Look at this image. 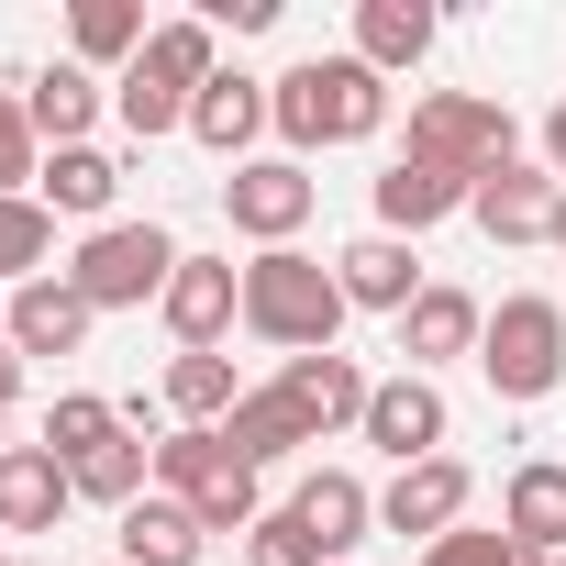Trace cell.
I'll use <instances>...</instances> for the list:
<instances>
[{
    "label": "cell",
    "mask_w": 566,
    "mask_h": 566,
    "mask_svg": "<svg viewBox=\"0 0 566 566\" xmlns=\"http://www.w3.org/2000/svg\"><path fill=\"white\" fill-rule=\"evenodd\" d=\"M266 123L290 156H323V145H367L389 123V78L367 56H301V67H277L266 78Z\"/></svg>",
    "instance_id": "obj_1"
},
{
    "label": "cell",
    "mask_w": 566,
    "mask_h": 566,
    "mask_svg": "<svg viewBox=\"0 0 566 566\" xmlns=\"http://www.w3.org/2000/svg\"><path fill=\"white\" fill-rule=\"evenodd\" d=\"M244 334L277 345V356H334V334H345V277H334L323 255H301V244H266V255L244 266Z\"/></svg>",
    "instance_id": "obj_2"
},
{
    "label": "cell",
    "mask_w": 566,
    "mask_h": 566,
    "mask_svg": "<svg viewBox=\"0 0 566 566\" xmlns=\"http://www.w3.org/2000/svg\"><path fill=\"white\" fill-rule=\"evenodd\" d=\"M156 478H167V500L200 511V533H255V522H266V511H255V467L233 455L222 422H178V433L156 444Z\"/></svg>",
    "instance_id": "obj_3"
},
{
    "label": "cell",
    "mask_w": 566,
    "mask_h": 566,
    "mask_svg": "<svg viewBox=\"0 0 566 566\" xmlns=\"http://www.w3.org/2000/svg\"><path fill=\"white\" fill-rule=\"evenodd\" d=\"M411 156L478 189V178H500V167L522 156V134H511V112L478 101V90H422V101H411Z\"/></svg>",
    "instance_id": "obj_4"
},
{
    "label": "cell",
    "mask_w": 566,
    "mask_h": 566,
    "mask_svg": "<svg viewBox=\"0 0 566 566\" xmlns=\"http://www.w3.org/2000/svg\"><path fill=\"white\" fill-rule=\"evenodd\" d=\"M178 255H189V244H178L167 222H101V233L78 244L67 277H78V301H90V312H145V301H167Z\"/></svg>",
    "instance_id": "obj_5"
},
{
    "label": "cell",
    "mask_w": 566,
    "mask_h": 566,
    "mask_svg": "<svg viewBox=\"0 0 566 566\" xmlns=\"http://www.w3.org/2000/svg\"><path fill=\"white\" fill-rule=\"evenodd\" d=\"M478 378H489L500 400H544V389L566 378V301L511 290V301L489 312V334H478Z\"/></svg>",
    "instance_id": "obj_6"
},
{
    "label": "cell",
    "mask_w": 566,
    "mask_h": 566,
    "mask_svg": "<svg viewBox=\"0 0 566 566\" xmlns=\"http://www.w3.org/2000/svg\"><path fill=\"white\" fill-rule=\"evenodd\" d=\"M312 200H323V178H312L301 156H244V167L222 178V211H233V233H244L255 255H266V244H301Z\"/></svg>",
    "instance_id": "obj_7"
},
{
    "label": "cell",
    "mask_w": 566,
    "mask_h": 566,
    "mask_svg": "<svg viewBox=\"0 0 566 566\" xmlns=\"http://www.w3.org/2000/svg\"><path fill=\"white\" fill-rule=\"evenodd\" d=\"M167 334H178V356H211L233 323H244V266L233 255H178V277H167Z\"/></svg>",
    "instance_id": "obj_8"
},
{
    "label": "cell",
    "mask_w": 566,
    "mask_h": 566,
    "mask_svg": "<svg viewBox=\"0 0 566 566\" xmlns=\"http://www.w3.org/2000/svg\"><path fill=\"white\" fill-rule=\"evenodd\" d=\"M356 433H367L389 467H422V455H444L455 411H444V389H433V378H411V367H400V378H378V389H367V422H356Z\"/></svg>",
    "instance_id": "obj_9"
},
{
    "label": "cell",
    "mask_w": 566,
    "mask_h": 566,
    "mask_svg": "<svg viewBox=\"0 0 566 566\" xmlns=\"http://www.w3.org/2000/svg\"><path fill=\"white\" fill-rule=\"evenodd\" d=\"M467 500H478L467 455H422V467H400V478L378 489V533H411V544H444V533L467 522Z\"/></svg>",
    "instance_id": "obj_10"
},
{
    "label": "cell",
    "mask_w": 566,
    "mask_h": 566,
    "mask_svg": "<svg viewBox=\"0 0 566 566\" xmlns=\"http://www.w3.org/2000/svg\"><path fill=\"white\" fill-rule=\"evenodd\" d=\"M555 200H566V189H555V167H522V156H511L500 178H478V189H467V222H478L489 244H544V233H555Z\"/></svg>",
    "instance_id": "obj_11"
},
{
    "label": "cell",
    "mask_w": 566,
    "mask_h": 566,
    "mask_svg": "<svg viewBox=\"0 0 566 566\" xmlns=\"http://www.w3.org/2000/svg\"><path fill=\"white\" fill-rule=\"evenodd\" d=\"M334 277H345V312H411L433 277H422V244H400V233H356L345 255H334Z\"/></svg>",
    "instance_id": "obj_12"
},
{
    "label": "cell",
    "mask_w": 566,
    "mask_h": 566,
    "mask_svg": "<svg viewBox=\"0 0 566 566\" xmlns=\"http://www.w3.org/2000/svg\"><path fill=\"white\" fill-rule=\"evenodd\" d=\"M90 323H101V312L78 301L67 266H45V277H23V290H12V356H78Z\"/></svg>",
    "instance_id": "obj_13"
},
{
    "label": "cell",
    "mask_w": 566,
    "mask_h": 566,
    "mask_svg": "<svg viewBox=\"0 0 566 566\" xmlns=\"http://www.w3.org/2000/svg\"><path fill=\"white\" fill-rule=\"evenodd\" d=\"M277 389H290V411H301L312 433H356L378 378H367L356 356H290V367H277Z\"/></svg>",
    "instance_id": "obj_14"
},
{
    "label": "cell",
    "mask_w": 566,
    "mask_h": 566,
    "mask_svg": "<svg viewBox=\"0 0 566 566\" xmlns=\"http://www.w3.org/2000/svg\"><path fill=\"white\" fill-rule=\"evenodd\" d=\"M389 334H400V356H411V378H433L444 356H478V334H489V312H478L467 290H444V277H433V290H422V301H411V312H400Z\"/></svg>",
    "instance_id": "obj_15"
},
{
    "label": "cell",
    "mask_w": 566,
    "mask_h": 566,
    "mask_svg": "<svg viewBox=\"0 0 566 566\" xmlns=\"http://www.w3.org/2000/svg\"><path fill=\"white\" fill-rule=\"evenodd\" d=\"M23 112H34V134H45V156H56V145H90V123L112 112V78H90L78 56H56L45 78H23Z\"/></svg>",
    "instance_id": "obj_16"
},
{
    "label": "cell",
    "mask_w": 566,
    "mask_h": 566,
    "mask_svg": "<svg viewBox=\"0 0 566 566\" xmlns=\"http://www.w3.org/2000/svg\"><path fill=\"white\" fill-rule=\"evenodd\" d=\"M200 544H211V533H200V511H189V500H167V489H145V500L112 522V555H123V566H200Z\"/></svg>",
    "instance_id": "obj_17"
},
{
    "label": "cell",
    "mask_w": 566,
    "mask_h": 566,
    "mask_svg": "<svg viewBox=\"0 0 566 566\" xmlns=\"http://www.w3.org/2000/svg\"><path fill=\"white\" fill-rule=\"evenodd\" d=\"M67 500H78V478H67L45 444H12V455H0V533H56Z\"/></svg>",
    "instance_id": "obj_18"
},
{
    "label": "cell",
    "mask_w": 566,
    "mask_h": 566,
    "mask_svg": "<svg viewBox=\"0 0 566 566\" xmlns=\"http://www.w3.org/2000/svg\"><path fill=\"white\" fill-rule=\"evenodd\" d=\"M444 211H467V178H444V167H422V156H389V178H378V233L422 244Z\"/></svg>",
    "instance_id": "obj_19"
},
{
    "label": "cell",
    "mask_w": 566,
    "mask_h": 566,
    "mask_svg": "<svg viewBox=\"0 0 566 566\" xmlns=\"http://www.w3.org/2000/svg\"><path fill=\"white\" fill-rule=\"evenodd\" d=\"M500 533H511L522 555H566V467H555V455L511 467V489H500Z\"/></svg>",
    "instance_id": "obj_20"
},
{
    "label": "cell",
    "mask_w": 566,
    "mask_h": 566,
    "mask_svg": "<svg viewBox=\"0 0 566 566\" xmlns=\"http://www.w3.org/2000/svg\"><path fill=\"white\" fill-rule=\"evenodd\" d=\"M34 200L101 233V222H112V200H123V167H112L101 145H56V156H45V178H34Z\"/></svg>",
    "instance_id": "obj_21"
},
{
    "label": "cell",
    "mask_w": 566,
    "mask_h": 566,
    "mask_svg": "<svg viewBox=\"0 0 566 566\" xmlns=\"http://www.w3.org/2000/svg\"><path fill=\"white\" fill-rule=\"evenodd\" d=\"M189 134H200L211 156H233V167H244V145L266 134V78H244V67H222V78H211V90L189 101Z\"/></svg>",
    "instance_id": "obj_22"
},
{
    "label": "cell",
    "mask_w": 566,
    "mask_h": 566,
    "mask_svg": "<svg viewBox=\"0 0 566 566\" xmlns=\"http://www.w3.org/2000/svg\"><path fill=\"white\" fill-rule=\"evenodd\" d=\"M356 56H367L378 78L422 67V56H433V0H356Z\"/></svg>",
    "instance_id": "obj_23"
},
{
    "label": "cell",
    "mask_w": 566,
    "mask_h": 566,
    "mask_svg": "<svg viewBox=\"0 0 566 566\" xmlns=\"http://www.w3.org/2000/svg\"><path fill=\"white\" fill-rule=\"evenodd\" d=\"M222 433H233V455H244V467H255V478H266V467H277V455H301V444H323V433H312V422H301V411H290V389H277V378H266V389H244V400H233V422H222Z\"/></svg>",
    "instance_id": "obj_24"
},
{
    "label": "cell",
    "mask_w": 566,
    "mask_h": 566,
    "mask_svg": "<svg viewBox=\"0 0 566 566\" xmlns=\"http://www.w3.org/2000/svg\"><path fill=\"white\" fill-rule=\"evenodd\" d=\"M290 511L323 533V555H345V544H367V522H378V489H367V478H345V467H312Z\"/></svg>",
    "instance_id": "obj_25"
},
{
    "label": "cell",
    "mask_w": 566,
    "mask_h": 566,
    "mask_svg": "<svg viewBox=\"0 0 566 566\" xmlns=\"http://www.w3.org/2000/svg\"><path fill=\"white\" fill-rule=\"evenodd\" d=\"M67 45H78V67L101 78V67H134V56L156 45V23H145V0H78V12H67Z\"/></svg>",
    "instance_id": "obj_26"
},
{
    "label": "cell",
    "mask_w": 566,
    "mask_h": 566,
    "mask_svg": "<svg viewBox=\"0 0 566 566\" xmlns=\"http://www.w3.org/2000/svg\"><path fill=\"white\" fill-rule=\"evenodd\" d=\"M123 433H134V422H123L101 389H56V411H45V455H56V467H90V455L123 444Z\"/></svg>",
    "instance_id": "obj_27"
},
{
    "label": "cell",
    "mask_w": 566,
    "mask_h": 566,
    "mask_svg": "<svg viewBox=\"0 0 566 566\" xmlns=\"http://www.w3.org/2000/svg\"><path fill=\"white\" fill-rule=\"evenodd\" d=\"M233 400H244V378H233L222 345L211 356H167V411L178 422H233Z\"/></svg>",
    "instance_id": "obj_28"
},
{
    "label": "cell",
    "mask_w": 566,
    "mask_h": 566,
    "mask_svg": "<svg viewBox=\"0 0 566 566\" xmlns=\"http://www.w3.org/2000/svg\"><path fill=\"white\" fill-rule=\"evenodd\" d=\"M112 112H123V134H134V145H156V134H189V90H167L145 56L112 78Z\"/></svg>",
    "instance_id": "obj_29"
},
{
    "label": "cell",
    "mask_w": 566,
    "mask_h": 566,
    "mask_svg": "<svg viewBox=\"0 0 566 566\" xmlns=\"http://www.w3.org/2000/svg\"><path fill=\"white\" fill-rule=\"evenodd\" d=\"M67 478H78V500H101V511L123 522V511L145 500V478H156V444H134V433H123V444H101V455H90V467H67Z\"/></svg>",
    "instance_id": "obj_30"
},
{
    "label": "cell",
    "mask_w": 566,
    "mask_h": 566,
    "mask_svg": "<svg viewBox=\"0 0 566 566\" xmlns=\"http://www.w3.org/2000/svg\"><path fill=\"white\" fill-rule=\"evenodd\" d=\"M45 255H56V211L45 200H0V290L45 277Z\"/></svg>",
    "instance_id": "obj_31"
},
{
    "label": "cell",
    "mask_w": 566,
    "mask_h": 566,
    "mask_svg": "<svg viewBox=\"0 0 566 566\" xmlns=\"http://www.w3.org/2000/svg\"><path fill=\"white\" fill-rule=\"evenodd\" d=\"M145 67H156L167 90H189V101H200V90L222 78V45H211V23H156V45H145Z\"/></svg>",
    "instance_id": "obj_32"
},
{
    "label": "cell",
    "mask_w": 566,
    "mask_h": 566,
    "mask_svg": "<svg viewBox=\"0 0 566 566\" xmlns=\"http://www.w3.org/2000/svg\"><path fill=\"white\" fill-rule=\"evenodd\" d=\"M34 178H45V134H34L23 90H0V200H34Z\"/></svg>",
    "instance_id": "obj_33"
},
{
    "label": "cell",
    "mask_w": 566,
    "mask_h": 566,
    "mask_svg": "<svg viewBox=\"0 0 566 566\" xmlns=\"http://www.w3.org/2000/svg\"><path fill=\"white\" fill-rule=\"evenodd\" d=\"M244 555H255V566H334V555H323V533H312L301 511H266V522L244 533Z\"/></svg>",
    "instance_id": "obj_34"
},
{
    "label": "cell",
    "mask_w": 566,
    "mask_h": 566,
    "mask_svg": "<svg viewBox=\"0 0 566 566\" xmlns=\"http://www.w3.org/2000/svg\"><path fill=\"white\" fill-rule=\"evenodd\" d=\"M422 566H533V555H522L500 522H455L444 544H422Z\"/></svg>",
    "instance_id": "obj_35"
},
{
    "label": "cell",
    "mask_w": 566,
    "mask_h": 566,
    "mask_svg": "<svg viewBox=\"0 0 566 566\" xmlns=\"http://www.w3.org/2000/svg\"><path fill=\"white\" fill-rule=\"evenodd\" d=\"M211 23H233V34H266V23H277V0H211Z\"/></svg>",
    "instance_id": "obj_36"
},
{
    "label": "cell",
    "mask_w": 566,
    "mask_h": 566,
    "mask_svg": "<svg viewBox=\"0 0 566 566\" xmlns=\"http://www.w3.org/2000/svg\"><path fill=\"white\" fill-rule=\"evenodd\" d=\"M544 167H555V189H566V101L544 112Z\"/></svg>",
    "instance_id": "obj_37"
},
{
    "label": "cell",
    "mask_w": 566,
    "mask_h": 566,
    "mask_svg": "<svg viewBox=\"0 0 566 566\" xmlns=\"http://www.w3.org/2000/svg\"><path fill=\"white\" fill-rule=\"evenodd\" d=\"M23 400V356H12V334H0V411Z\"/></svg>",
    "instance_id": "obj_38"
},
{
    "label": "cell",
    "mask_w": 566,
    "mask_h": 566,
    "mask_svg": "<svg viewBox=\"0 0 566 566\" xmlns=\"http://www.w3.org/2000/svg\"><path fill=\"white\" fill-rule=\"evenodd\" d=\"M544 244H566V200H555V233H544Z\"/></svg>",
    "instance_id": "obj_39"
},
{
    "label": "cell",
    "mask_w": 566,
    "mask_h": 566,
    "mask_svg": "<svg viewBox=\"0 0 566 566\" xmlns=\"http://www.w3.org/2000/svg\"><path fill=\"white\" fill-rule=\"evenodd\" d=\"M0 334H12V290H0Z\"/></svg>",
    "instance_id": "obj_40"
},
{
    "label": "cell",
    "mask_w": 566,
    "mask_h": 566,
    "mask_svg": "<svg viewBox=\"0 0 566 566\" xmlns=\"http://www.w3.org/2000/svg\"><path fill=\"white\" fill-rule=\"evenodd\" d=\"M0 566H34V555H0Z\"/></svg>",
    "instance_id": "obj_41"
},
{
    "label": "cell",
    "mask_w": 566,
    "mask_h": 566,
    "mask_svg": "<svg viewBox=\"0 0 566 566\" xmlns=\"http://www.w3.org/2000/svg\"><path fill=\"white\" fill-rule=\"evenodd\" d=\"M533 566H566V555H533Z\"/></svg>",
    "instance_id": "obj_42"
},
{
    "label": "cell",
    "mask_w": 566,
    "mask_h": 566,
    "mask_svg": "<svg viewBox=\"0 0 566 566\" xmlns=\"http://www.w3.org/2000/svg\"><path fill=\"white\" fill-rule=\"evenodd\" d=\"M0 455H12V444H0Z\"/></svg>",
    "instance_id": "obj_43"
},
{
    "label": "cell",
    "mask_w": 566,
    "mask_h": 566,
    "mask_svg": "<svg viewBox=\"0 0 566 566\" xmlns=\"http://www.w3.org/2000/svg\"><path fill=\"white\" fill-rule=\"evenodd\" d=\"M112 566H123V555H112Z\"/></svg>",
    "instance_id": "obj_44"
}]
</instances>
